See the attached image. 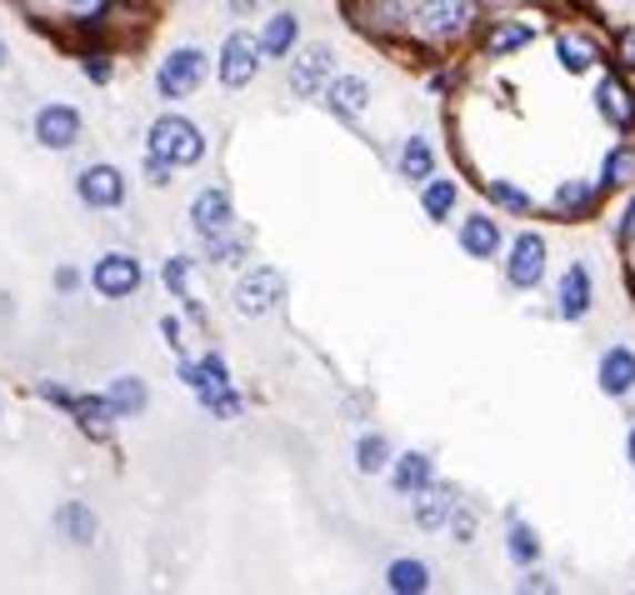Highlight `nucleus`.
I'll return each mask as SVG.
<instances>
[{
  "label": "nucleus",
  "mask_w": 635,
  "mask_h": 595,
  "mask_svg": "<svg viewBox=\"0 0 635 595\" xmlns=\"http://www.w3.org/2000/svg\"><path fill=\"white\" fill-rule=\"evenodd\" d=\"M621 241H635V195H631V205H625V215H621Z\"/></svg>",
  "instance_id": "ea45409f"
},
{
  "label": "nucleus",
  "mask_w": 635,
  "mask_h": 595,
  "mask_svg": "<svg viewBox=\"0 0 635 595\" xmlns=\"http://www.w3.org/2000/svg\"><path fill=\"white\" fill-rule=\"evenodd\" d=\"M105 401L115 405V415H141L145 405H151V391H145L141 375H115L111 391H105Z\"/></svg>",
  "instance_id": "4be33fe9"
},
{
  "label": "nucleus",
  "mask_w": 635,
  "mask_h": 595,
  "mask_svg": "<svg viewBox=\"0 0 635 595\" xmlns=\"http://www.w3.org/2000/svg\"><path fill=\"white\" fill-rule=\"evenodd\" d=\"M151 155H161L171 165H195L205 155V135L185 115H161L151 125Z\"/></svg>",
  "instance_id": "f03ea898"
},
{
  "label": "nucleus",
  "mask_w": 635,
  "mask_h": 595,
  "mask_svg": "<svg viewBox=\"0 0 635 595\" xmlns=\"http://www.w3.org/2000/svg\"><path fill=\"white\" fill-rule=\"evenodd\" d=\"M461 251L471 255V261H491V255L501 251V221H495V215H471V221H461Z\"/></svg>",
  "instance_id": "a211bd4d"
},
{
  "label": "nucleus",
  "mask_w": 635,
  "mask_h": 595,
  "mask_svg": "<svg viewBox=\"0 0 635 595\" xmlns=\"http://www.w3.org/2000/svg\"><path fill=\"white\" fill-rule=\"evenodd\" d=\"M81 71L91 75V81H111V61H105V56H85Z\"/></svg>",
  "instance_id": "c9c22d12"
},
{
  "label": "nucleus",
  "mask_w": 635,
  "mask_h": 595,
  "mask_svg": "<svg viewBox=\"0 0 635 595\" xmlns=\"http://www.w3.org/2000/svg\"><path fill=\"white\" fill-rule=\"evenodd\" d=\"M56 531L65 535V541H75V545H85L95 535V515L85 511L81 501H65L61 511H56Z\"/></svg>",
  "instance_id": "bb28decb"
},
{
  "label": "nucleus",
  "mask_w": 635,
  "mask_h": 595,
  "mask_svg": "<svg viewBox=\"0 0 635 595\" xmlns=\"http://www.w3.org/2000/svg\"><path fill=\"white\" fill-rule=\"evenodd\" d=\"M201 81H205V56L195 51V46L171 51L161 61V71H155V91H161L165 101H181V95H191Z\"/></svg>",
  "instance_id": "20e7f679"
},
{
  "label": "nucleus",
  "mask_w": 635,
  "mask_h": 595,
  "mask_svg": "<svg viewBox=\"0 0 635 595\" xmlns=\"http://www.w3.org/2000/svg\"><path fill=\"white\" fill-rule=\"evenodd\" d=\"M75 195H81V205H91V211H115V205L125 201V175L105 161L85 165V171L75 175Z\"/></svg>",
  "instance_id": "423d86ee"
},
{
  "label": "nucleus",
  "mask_w": 635,
  "mask_h": 595,
  "mask_svg": "<svg viewBox=\"0 0 635 595\" xmlns=\"http://www.w3.org/2000/svg\"><path fill=\"white\" fill-rule=\"evenodd\" d=\"M535 41V26L531 21H495L491 36H485V56H511L521 46Z\"/></svg>",
  "instance_id": "5701e85b"
},
{
  "label": "nucleus",
  "mask_w": 635,
  "mask_h": 595,
  "mask_svg": "<svg viewBox=\"0 0 635 595\" xmlns=\"http://www.w3.org/2000/svg\"><path fill=\"white\" fill-rule=\"evenodd\" d=\"M625 455H631V465H635V431L625 435Z\"/></svg>",
  "instance_id": "37998d69"
},
{
  "label": "nucleus",
  "mask_w": 635,
  "mask_h": 595,
  "mask_svg": "<svg viewBox=\"0 0 635 595\" xmlns=\"http://www.w3.org/2000/svg\"><path fill=\"white\" fill-rule=\"evenodd\" d=\"M295 36H301V21H295L291 11L271 16V21H265V36H261V51L265 56H291L295 51Z\"/></svg>",
  "instance_id": "cd10ccee"
},
{
  "label": "nucleus",
  "mask_w": 635,
  "mask_h": 595,
  "mask_svg": "<svg viewBox=\"0 0 635 595\" xmlns=\"http://www.w3.org/2000/svg\"><path fill=\"white\" fill-rule=\"evenodd\" d=\"M471 21H475V0H421L415 6V26L431 41H455V36L471 31Z\"/></svg>",
  "instance_id": "7ed1b4c3"
},
{
  "label": "nucleus",
  "mask_w": 635,
  "mask_h": 595,
  "mask_svg": "<svg viewBox=\"0 0 635 595\" xmlns=\"http://www.w3.org/2000/svg\"><path fill=\"white\" fill-rule=\"evenodd\" d=\"M171 171H175V165H171V161H161V155H151V165H145L151 185H165V181H171Z\"/></svg>",
  "instance_id": "e433bc0d"
},
{
  "label": "nucleus",
  "mask_w": 635,
  "mask_h": 595,
  "mask_svg": "<svg viewBox=\"0 0 635 595\" xmlns=\"http://www.w3.org/2000/svg\"><path fill=\"white\" fill-rule=\"evenodd\" d=\"M431 171H435V151H431V141L425 135H411L405 141V151H401V175L405 181H431Z\"/></svg>",
  "instance_id": "c85d7f7f"
},
{
  "label": "nucleus",
  "mask_w": 635,
  "mask_h": 595,
  "mask_svg": "<svg viewBox=\"0 0 635 595\" xmlns=\"http://www.w3.org/2000/svg\"><path fill=\"white\" fill-rule=\"evenodd\" d=\"M191 255H171V261L161 265V281H165V291L175 295V301H185L191 305V315H201V305H195V295H191Z\"/></svg>",
  "instance_id": "c756f323"
},
{
  "label": "nucleus",
  "mask_w": 635,
  "mask_h": 595,
  "mask_svg": "<svg viewBox=\"0 0 635 595\" xmlns=\"http://www.w3.org/2000/svg\"><path fill=\"white\" fill-rule=\"evenodd\" d=\"M421 205H425V215L431 221H451V211H455V181H425V191H421Z\"/></svg>",
  "instance_id": "2f4dec72"
},
{
  "label": "nucleus",
  "mask_w": 635,
  "mask_h": 595,
  "mask_svg": "<svg viewBox=\"0 0 635 595\" xmlns=\"http://www.w3.org/2000/svg\"><path fill=\"white\" fill-rule=\"evenodd\" d=\"M591 301H595L591 271H585V265H571V271L561 275V285H555V311H561V321H585V315H591Z\"/></svg>",
  "instance_id": "2eb2a0df"
},
{
  "label": "nucleus",
  "mask_w": 635,
  "mask_h": 595,
  "mask_svg": "<svg viewBox=\"0 0 635 595\" xmlns=\"http://www.w3.org/2000/svg\"><path fill=\"white\" fill-rule=\"evenodd\" d=\"M601 185H605V191H631V185H635V151H631V145H615V151L605 155Z\"/></svg>",
  "instance_id": "a878e982"
},
{
  "label": "nucleus",
  "mask_w": 635,
  "mask_h": 595,
  "mask_svg": "<svg viewBox=\"0 0 635 595\" xmlns=\"http://www.w3.org/2000/svg\"><path fill=\"white\" fill-rule=\"evenodd\" d=\"M65 11H71V16H101L105 0H65Z\"/></svg>",
  "instance_id": "4c0bfd02"
},
{
  "label": "nucleus",
  "mask_w": 635,
  "mask_h": 595,
  "mask_svg": "<svg viewBox=\"0 0 635 595\" xmlns=\"http://www.w3.org/2000/svg\"><path fill=\"white\" fill-rule=\"evenodd\" d=\"M505 281H511L515 291H535V285L545 281V241L535 231H525V235H515V241H511Z\"/></svg>",
  "instance_id": "0eeeda50"
},
{
  "label": "nucleus",
  "mask_w": 635,
  "mask_h": 595,
  "mask_svg": "<svg viewBox=\"0 0 635 595\" xmlns=\"http://www.w3.org/2000/svg\"><path fill=\"white\" fill-rule=\"evenodd\" d=\"M601 191H605L601 181H565L561 191L551 195V211L565 215V221H585V215L601 205Z\"/></svg>",
  "instance_id": "dca6fc26"
},
{
  "label": "nucleus",
  "mask_w": 635,
  "mask_h": 595,
  "mask_svg": "<svg viewBox=\"0 0 635 595\" xmlns=\"http://www.w3.org/2000/svg\"><path fill=\"white\" fill-rule=\"evenodd\" d=\"M555 56H561V65H565V71H571V75H585L595 61H601V51H595V41H585V36H571V31H565V36H555Z\"/></svg>",
  "instance_id": "b1692460"
},
{
  "label": "nucleus",
  "mask_w": 635,
  "mask_h": 595,
  "mask_svg": "<svg viewBox=\"0 0 635 595\" xmlns=\"http://www.w3.org/2000/svg\"><path fill=\"white\" fill-rule=\"evenodd\" d=\"M621 65H625V71H635V31L621 36Z\"/></svg>",
  "instance_id": "58836bf2"
},
{
  "label": "nucleus",
  "mask_w": 635,
  "mask_h": 595,
  "mask_svg": "<svg viewBox=\"0 0 635 595\" xmlns=\"http://www.w3.org/2000/svg\"><path fill=\"white\" fill-rule=\"evenodd\" d=\"M331 85V51L325 46H311L291 61V91L301 101H321V91Z\"/></svg>",
  "instance_id": "f8f14e48"
},
{
  "label": "nucleus",
  "mask_w": 635,
  "mask_h": 595,
  "mask_svg": "<svg viewBox=\"0 0 635 595\" xmlns=\"http://www.w3.org/2000/svg\"><path fill=\"white\" fill-rule=\"evenodd\" d=\"M161 335H165L171 345H181V321H171V315H165V321H161Z\"/></svg>",
  "instance_id": "a19ab883"
},
{
  "label": "nucleus",
  "mask_w": 635,
  "mask_h": 595,
  "mask_svg": "<svg viewBox=\"0 0 635 595\" xmlns=\"http://www.w3.org/2000/svg\"><path fill=\"white\" fill-rule=\"evenodd\" d=\"M431 481H435V461L425 451H405L401 461H395V471H391V485L401 495H421Z\"/></svg>",
  "instance_id": "aec40b11"
},
{
  "label": "nucleus",
  "mask_w": 635,
  "mask_h": 595,
  "mask_svg": "<svg viewBox=\"0 0 635 595\" xmlns=\"http://www.w3.org/2000/svg\"><path fill=\"white\" fill-rule=\"evenodd\" d=\"M451 535H455L461 545H471V541H475V515H465L461 505H455V515H451Z\"/></svg>",
  "instance_id": "f704fd0d"
},
{
  "label": "nucleus",
  "mask_w": 635,
  "mask_h": 595,
  "mask_svg": "<svg viewBox=\"0 0 635 595\" xmlns=\"http://www.w3.org/2000/svg\"><path fill=\"white\" fill-rule=\"evenodd\" d=\"M91 285L105 295V301H121V295H135V285H141V261L125 251H111L95 261L91 271Z\"/></svg>",
  "instance_id": "1a4fd4ad"
},
{
  "label": "nucleus",
  "mask_w": 635,
  "mask_h": 595,
  "mask_svg": "<svg viewBox=\"0 0 635 595\" xmlns=\"http://www.w3.org/2000/svg\"><path fill=\"white\" fill-rule=\"evenodd\" d=\"M355 465H361L365 475L385 471V465H391V445H385V435H361V441H355Z\"/></svg>",
  "instance_id": "473e14b6"
},
{
  "label": "nucleus",
  "mask_w": 635,
  "mask_h": 595,
  "mask_svg": "<svg viewBox=\"0 0 635 595\" xmlns=\"http://www.w3.org/2000/svg\"><path fill=\"white\" fill-rule=\"evenodd\" d=\"M36 141H41L46 151H71V145L81 141V115L61 101L41 105V111H36Z\"/></svg>",
  "instance_id": "9d476101"
},
{
  "label": "nucleus",
  "mask_w": 635,
  "mask_h": 595,
  "mask_svg": "<svg viewBox=\"0 0 635 595\" xmlns=\"http://www.w3.org/2000/svg\"><path fill=\"white\" fill-rule=\"evenodd\" d=\"M321 105L331 115H341V121H355V115H365V105H371V85H365L361 75H331V85L321 91Z\"/></svg>",
  "instance_id": "4468645a"
},
{
  "label": "nucleus",
  "mask_w": 635,
  "mask_h": 595,
  "mask_svg": "<svg viewBox=\"0 0 635 595\" xmlns=\"http://www.w3.org/2000/svg\"><path fill=\"white\" fill-rule=\"evenodd\" d=\"M385 585H391L395 595H421V591H431V565H421V561H395L391 571H385Z\"/></svg>",
  "instance_id": "393cba45"
},
{
  "label": "nucleus",
  "mask_w": 635,
  "mask_h": 595,
  "mask_svg": "<svg viewBox=\"0 0 635 595\" xmlns=\"http://www.w3.org/2000/svg\"><path fill=\"white\" fill-rule=\"evenodd\" d=\"M65 411L75 415V425H81L85 435H95V441H105V435H111V425H115V405L105 401V395H91V401H71L65 405Z\"/></svg>",
  "instance_id": "412c9836"
},
{
  "label": "nucleus",
  "mask_w": 635,
  "mask_h": 595,
  "mask_svg": "<svg viewBox=\"0 0 635 595\" xmlns=\"http://www.w3.org/2000/svg\"><path fill=\"white\" fill-rule=\"evenodd\" d=\"M455 491L451 485H425L421 491V501H415V525H421V531H441V525H451V515H455Z\"/></svg>",
  "instance_id": "6ab92c4d"
},
{
  "label": "nucleus",
  "mask_w": 635,
  "mask_h": 595,
  "mask_svg": "<svg viewBox=\"0 0 635 595\" xmlns=\"http://www.w3.org/2000/svg\"><path fill=\"white\" fill-rule=\"evenodd\" d=\"M285 301V275L271 265H255L241 285H235V311L241 315H271Z\"/></svg>",
  "instance_id": "39448f33"
},
{
  "label": "nucleus",
  "mask_w": 635,
  "mask_h": 595,
  "mask_svg": "<svg viewBox=\"0 0 635 595\" xmlns=\"http://www.w3.org/2000/svg\"><path fill=\"white\" fill-rule=\"evenodd\" d=\"M595 111L605 115V125L621 135L635 131V91L621 81V75H605L601 85H595Z\"/></svg>",
  "instance_id": "9b49d317"
},
{
  "label": "nucleus",
  "mask_w": 635,
  "mask_h": 595,
  "mask_svg": "<svg viewBox=\"0 0 635 595\" xmlns=\"http://www.w3.org/2000/svg\"><path fill=\"white\" fill-rule=\"evenodd\" d=\"M601 391L615 395V401L635 391V351L631 345H611V351L601 355Z\"/></svg>",
  "instance_id": "f3484780"
},
{
  "label": "nucleus",
  "mask_w": 635,
  "mask_h": 595,
  "mask_svg": "<svg viewBox=\"0 0 635 595\" xmlns=\"http://www.w3.org/2000/svg\"><path fill=\"white\" fill-rule=\"evenodd\" d=\"M0 65H6V41H0Z\"/></svg>",
  "instance_id": "c03bdc74"
},
{
  "label": "nucleus",
  "mask_w": 635,
  "mask_h": 595,
  "mask_svg": "<svg viewBox=\"0 0 635 595\" xmlns=\"http://www.w3.org/2000/svg\"><path fill=\"white\" fill-rule=\"evenodd\" d=\"M485 191H491V201L505 205V211H531V195H525L521 185H511V181H491Z\"/></svg>",
  "instance_id": "72a5a7b5"
},
{
  "label": "nucleus",
  "mask_w": 635,
  "mask_h": 595,
  "mask_svg": "<svg viewBox=\"0 0 635 595\" xmlns=\"http://www.w3.org/2000/svg\"><path fill=\"white\" fill-rule=\"evenodd\" d=\"M181 381L195 391V401L211 415H241V395L231 391V371H225V355H205V361H185Z\"/></svg>",
  "instance_id": "f257e3e1"
},
{
  "label": "nucleus",
  "mask_w": 635,
  "mask_h": 595,
  "mask_svg": "<svg viewBox=\"0 0 635 595\" xmlns=\"http://www.w3.org/2000/svg\"><path fill=\"white\" fill-rule=\"evenodd\" d=\"M231 195L221 191V185H205L201 195L191 201V225H195V235H205V241H215V235H225L231 231Z\"/></svg>",
  "instance_id": "ddd939ff"
},
{
  "label": "nucleus",
  "mask_w": 635,
  "mask_h": 595,
  "mask_svg": "<svg viewBox=\"0 0 635 595\" xmlns=\"http://www.w3.org/2000/svg\"><path fill=\"white\" fill-rule=\"evenodd\" d=\"M521 585H525V591H551V581H545V575H525Z\"/></svg>",
  "instance_id": "79ce46f5"
},
{
  "label": "nucleus",
  "mask_w": 635,
  "mask_h": 595,
  "mask_svg": "<svg viewBox=\"0 0 635 595\" xmlns=\"http://www.w3.org/2000/svg\"><path fill=\"white\" fill-rule=\"evenodd\" d=\"M261 41L251 31H231L221 46V81L225 85H251L255 71H261Z\"/></svg>",
  "instance_id": "6e6552de"
},
{
  "label": "nucleus",
  "mask_w": 635,
  "mask_h": 595,
  "mask_svg": "<svg viewBox=\"0 0 635 595\" xmlns=\"http://www.w3.org/2000/svg\"><path fill=\"white\" fill-rule=\"evenodd\" d=\"M505 555H511L515 565H535L541 561V535L525 521H511V531H505Z\"/></svg>",
  "instance_id": "7c9ffc66"
}]
</instances>
